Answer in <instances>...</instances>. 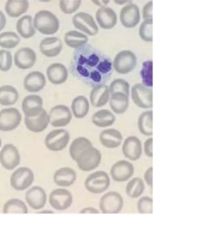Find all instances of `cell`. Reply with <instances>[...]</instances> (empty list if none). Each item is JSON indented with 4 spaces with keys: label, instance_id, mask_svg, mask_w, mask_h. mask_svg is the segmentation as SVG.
Segmentation results:
<instances>
[{
    "label": "cell",
    "instance_id": "277c9868",
    "mask_svg": "<svg viewBox=\"0 0 222 250\" xmlns=\"http://www.w3.org/2000/svg\"><path fill=\"white\" fill-rule=\"evenodd\" d=\"M110 185V178L104 171L93 172L84 181V187L93 194H101L108 190Z\"/></svg>",
    "mask_w": 222,
    "mask_h": 250
},
{
    "label": "cell",
    "instance_id": "ee69618b",
    "mask_svg": "<svg viewBox=\"0 0 222 250\" xmlns=\"http://www.w3.org/2000/svg\"><path fill=\"white\" fill-rule=\"evenodd\" d=\"M81 4V0H60L59 7L64 14H72L77 11Z\"/></svg>",
    "mask_w": 222,
    "mask_h": 250
},
{
    "label": "cell",
    "instance_id": "484cf974",
    "mask_svg": "<svg viewBox=\"0 0 222 250\" xmlns=\"http://www.w3.org/2000/svg\"><path fill=\"white\" fill-rule=\"evenodd\" d=\"M77 173L72 168L63 167L58 169L53 175V181L59 187L66 188L76 182Z\"/></svg>",
    "mask_w": 222,
    "mask_h": 250
},
{
    "label": "cell",
    "instance_id": "83f0119b",
    "mask_svg": "<svg viewBox=\"0 0 222 250\" xmlns=\"http://www.w3.org/2000/svg\"><path fill=\"white\" fill-rule=\"evenodd\" d=\"M24 122L29 131L34 133L42 132L46 129L49 124L48 114L44 109L41 113L35 117H29L25 116Z\"/></svg>",
    "mask_w": 222,
    "mask_h": 250
},
{
    "label": "cell",
    "instance_id": "836d02e7",
    "mask_svg": "<svg viewBox=\"0 0 222 250\" xmlns=\"http://www.w3.org/2000/svg\"><path fill=\"white\" fill-rule=\"evenodd\" d=\"M88 40L87 35L85 33L76 30H71L64 35V41L68 47L77 49L87 44Z\"/></svg>",
    "mask_w": 222,
    "mask_h": 250
},
{
    "label": "cell",
    "instance_id": "f1b7e54d",
    "mask_svg": "<svg viewBox=\"0 0 222 250\" xmlns=\"http://www.w3.org/2000/svg\"><path fill=\"white\" fill-rule=\"evenodd\" d=\"M109 106L116 114H123L127 110L129 99V96L122 92L111 94L109 99Z\"/></svg>",
    "mask_w": 222,
    "mask_h": 250
},
{
    "label": "cell",
    "instance_id": "52a82bcc",
    "mask_svg": "<svg viewBox=\"0 0 222 250\" xmlns=\"http://www.w3.org/2000/svg\"><path fill=\"white\" fill-rule=\"evenodd\" d=\"M124 199L120 193L110 191L105 193L100 199L99 211L103 214H118L124 207Z\"/></svg>",
    "mask_w": 222,
    "mask_h": 250
},
{
    "label": "cell",
    "instance_id": "681fc988",
    "mask_svg": "<svg viewBox=\"0 0 222 250\" xmlns=\"http://www.w3.org/2000/svg\"><path fill=\"white\" fill-rule=\"evenodd\" d=\"M153 167L150 166L145 170L144 175V179L145 182L150 188L153 187Z\"/></svg>",
    "mask_w": 222,
    "mask_h": 250
},
{
    "label": "cell",
    "instance_id": "5b68a950",
    "mask_svg": "<svg viewBox=\"0 0 222 250\" xmlns=\"http://www.w3.org/2000/svg\"><path fill=\"white\" fill-rule=\"evenodd\" d=\"M131 96L134 104L142 109L153 108V89L143 84H134L131 89Z\"/></svg>",
    "mask_w": 222,
    "mask_h": 250
},
{
    "label": "cell",
    "instance_id": "3957f363",
    "mask_svg": "<svg viewBox=\"0 0 222 250\" xmlns=\"http://www.w3.org/2000/svg\"><path fill=\"white\" fill-rule=\"evenodd\" d=\"M102 153L93 145L83 151L75 160L79 169L84 172L95 170L102 162Z\"/></svg>",
    "mask_w": 222,
    "mask_h": 250
},
{
    "label": "cell",
    "instance_id": "7402d4cb",
    "mask_svg": "<svg viewBox=\"0 0 222 250\" xmlns=\"http://www.w3.org/2000/svg\"><path fill=\"white\" fill-rule=\"evenodd\" d=\"M100 144L107 149H116L123 143V135L115 129H107L101 132L99 136Z\"/></svg>",
    "mask_w": 222,
    "mask_h": 250
},
{
    "label": "cell",
    "instance_id": "d6986e66",
    "mask_svg": "<svg viewBox=\"0 0 222 250\" xmlns=\"http://www.w3.org/2000/svg\"><path fill=\"white\" fill-rule=\"evenodd\" d=\"M26 200L29 206L33 210H40L46 205L47 195L42 187L34 186L26 192Z\"/></svg>",
    "mask_w": 222,
    "mask_h": 250
},
{
    "label": "cell",
    "instance_id": "30bf717a",
    "mask_svg": "<svg viewBox=\"0 0 222 250\" xmlns=\"http://www.w3.org/2000/svg\"><path fill=\"white\" fill-rule=\"evenodd\" d=\"M72 115L71 110L67 106L56 105L50 110L48 114L49 124L56 128L67 126L72 121Z\"/></svg>",
    "mask_w": 222,
    "mask_h": 250
},
{
    "label": "cell",
    "instance_id": "d6a6232c",
    "mask_svg": "<svg viewBox=\"0 0 222 250\" xmlns=\"http://www.w3.org/2000/svg\"><path fill=\"white\" fill-rule=\"evenodd\" d=\"M29 6L27 0H8L5 6V10L9 17L17 18L26 13Z\"/></svg>",
    "mask_w": 222,
    "mask_h": 250
},
{
    "label": "cell",
    "instance_id": "ffe728a7",
    "mask_svg": "<svg viewBox=\"0 0 222 250\" xmlns=\"http://www.w3.org/2000/svg\"><path fill=\"white\" fill-rule=\"evenodd\" d=\"M95 19L99 26L104 29L113 28L117 24V14L109 7H100L95 13Z\"/></svg>",
    "mask_w": 222,
    "mask_h": 250
},
{
    "label": "cell",
    "instance_id": "7dc6e473",
    "mask_svg": "<svg viewBox=\"0 0 222 250\" xmlns=\"http://www.w3.org/2000/svg\"><path fill=\"white\" fill-rule=\"evenodd\" d=\"M142 18L144 20L153 19V1L150 0L146 3L142 9Z\"/></svg>",
    "mask_w": 222,
    "mask_h": 250
},
{
    "label": "cell",
    "instance_id": "6f0895ef",
    "mask_svg": "<svg viewBox=\"0 0 222 250\" xmlns=\"http://www.w3.org/2000/svg\"><path fill=\"white\" fill-rule=\"evenodd\" d=\"M2 140H1V138H0V147H1V146H2Z\"/></svg>",
    "mask_w": 222,
    "mask_h": 250
},
{
    "label": "cell",
    "instance_id": "1f68e13d",
    "mask_svg": "<svg viewBox=\"0 0 222 250\" xmlns=\"http://www.w3.org/2000/svg\"><path fill=\"white\" fill-rule=\"evenodd\" d=\"M90 110V102L83 95H79L74 98L72 102L71 111L77 119H83L87 115Z\"/></svg>",
    "mask_w": 222,
    "mask_h": 250
},
{
    "label": "cell",
    "instance_id": "d590c367",
    "mask_svg": "<svg viewBox=\"0 0 222 250\" xmlns=\"http://www.w3.org/2000/svg\"><path fill=\"white\" fill-rule=\"evenodd\" d=\"M138 128L140 132L145 136H153V111L147 110L142 112L138 117Z\"/></svg>",
    "mask_w": 222,
    "mask_h": 250
},
{
    "label": "cell",
    "instance_id": "6da1fadb",
    "mask_svg": "<svg viewBox=\"0 0 222 250\" xmlns=\"http://www.w3.org/2000/svg\"><path fill=\"white\" fill-rule=\"evenodd\" d=\"M73 52L71 70L79 80L94 87L109 80L113 67L109 56L87 44Z\"/></svg>",
    "mask_w": 222,
    "mask_h": 250
},
{
    "label": "cell",
    "instance_id": "5bb4252c",
    "mask_svg": "<svg viewBox=\"0 0 222 250\" xmlns=\"http://www.w3.org/2000/svg\"><path fill=\"white\" fill-rule=\"evenodd\" d=\"M134 173V167L131 162L125 160H118L112 166L110 170L111 178L117 182L129 181Z\"/></svg>",
    "mask_w": 222,
    "mask_h": 250
},
{
    "label": "cell",
    "instance_id": "11a10c76",
    "mask_svg": "<svg viewBox=\"0 0 222 250\" xmlns=\"http://www.w3.org/2000/svg\"><path fill=\"white\" fill-rule=\"evenodd\" d=\"M41 213H53V211H42V212H40Z\"/></svg>",
    "mask_w": 222,
    "mask_h": 250
},
{
    "label": "cell",
    "instance_id": "bcb514c9",
    "mask_svg": "<svg viewBox=\"0 0 222 250\" xmlns=\"http://www.w3.org/2000/svg\"><path fill=\"white\" fill-rule=\"evenodd\" d=\"M13 65V56L9 50H0V70L3 72L11 69Z\"/></svg>",
    "mask_w": 222,
    "mask_h": 250
},
{
    "label": "cell",
    "instance_id": "e0dca14e",
    "mask_svg": "<svg viewBox=\"0 0 222 250\" xmlns=\"http://www.w3.org/2000/svg\"><path fill=\"white\" fill-rule=\"evenodd\" d=\"M20 162V155L17 148L13 144H6L0 151V163L7 170H13Z\"/></svg>",
    "mask_w": 222,
    "mask_h": 250
},
{
    "label": "cell",
    "instance_id": "ba28073f",
    "mask_svg": "<svg viewBox=\"0 0 222 250\" xmlns=\"http://www.w3.org/2000/svg\"><path fill=\"white\" fill-rule=\"evenodd\" d=\"M70 135L68 130L63 129H55L47 134L44 144L51 151L59 152L64 150L69 144Z\"/></svg>",
    "mask_w": 222,
    "mask_h": 250
},
{
    "label": "cell",
    "instance_id": "603a6c76",
    "mask_svg": "<svg viewBox=\"0 0 222 250\" xmlns=\"http://www.w3.org/2000/svg\"><path fill=\"white\" fill-rule=\"evenodd\" d=\"M63 47V41L57 37L44 38L39 44L40 52L48 58L56 57L61 52Z\"/></svg>",
    "mask_w": 222,
    "mask_h": 250
},
{
    "label": "cell",
    "instance_id": "816d5d0a",
    "mask_svg": "<svg viewBox=\"0 0 222 250\" xmlns=\"http://www.w3.org/2000/svg\"><path fill=\"white\" fill-rule=\"evenodd\" d=\"M6 23H7L6 17L5 16L4 13L2 11H0V32L4 29L5 26L6 25Z\"/></svg>",
    "mask_w": 222,
    "mask_h": 250
},
{
    "label": "cell",
    "instance_id": "f907efd6",
    "mask_svg": "<svg viewBox=\"0 0 222 250\" xmlns=\"http://www.w3.org/2000/svg\"><path fill=\"white\" fill-rule=\"evenodd\" d=\"M81 214H99L100 211H98L97 208H95L92 207H87L82 208L81 210L79 211Z\"/></svg>",
    "mask_w": 222,
    "mask_h": 250
},
{
    "label": "cell",
    "instance_id": "b9f144b4",
    "mask_svg": "<svg viewBox=\"0 0 222 250\" xmlns=\"http://www.w3.org/2000/svg\"><path fill=\"white\" fill-rule=\"evenodd\" d=\"M140 76L142 80V84L145 85L152 88L153 87V61L151 60L145 61L143 63L142 69L140 70Z\"/></svg>",
    "mask_w": 222,
    "mask_h": 250
},
{
    "label": "cell",
    "instance_id": "4fadbf2b",
    "mask_svg": "<svg viewBox=\"0 0 222 250\" xmlns=\"http://www.w3.org/2000/svg\"><path fill=\"white\" fill-rule=\"evenodd\" d=\"M22 115L15 108H7L0 111V130L10 132L16 129L22 121Z\"/></svg>",
    "mask_w": 222,
    "mask_h": 250
},
{
    "label": "cell",
    "instance_id": "60d3db41",
    "mask_svg": "<svg viewBox=\"0 0 222 250\" xmlns=\"http://www.w3.org/2000/svg\"><path fill=\"white\" fill-rule=\"evenodd\" d=\"M138 33L140 39L145 42L153 41V19L144 20L141 23Z\"/></svg>",
    "mask_w": 222,
    "mask_h": 250
},
{
    "label": "cell",
    "instance_id": "f6af8a7d",
    "mask_svg": "<svg viewBox=\"0 0 222 250\" xmlns=\"http://www.w3.org/2000/svg\"><path fill=\"white\" fill-rule=\"evenodd\" d=\"M153 199L149 196H142L139 198L137 203V210L140 214L153 213Z\"/></svg>",
    "mask_w": 222,
    "mask_h": 250
},
{
    "label": "cell",
    "instance_id": "4316f807",
    "mask_svg": "<svg viewBox=\"0 0 222 250\" xmlns=\"http://www.w3.org/2000/svg\"><path fill=\"white\" fill-rule=\"evenodd\" d=\"M46 75L48 80L52 84L60 85L67 80L68 70L63 64L54 63L47 68Z\"/></svg>",
    "mask_w": 222,
    "mask_h": 250
},
{
    "label": "cell",
    "instance_id": "c3c4849f",
    "mask_svg": "<svg viewBox=\"0 0 222 250\" xmlns=\"http://www.w3.org/2000/svg\"><path fill=\"white\" fill-rule=\"evenodd\" d=\"M153 137H150L144 141L143 145V151L145 156L148 158H150V159L153 158Z\"/></svg>",
    "mask_w": 222,
    "mask_h": 250
},
{
    "label": "cell",
    "instance_id": "ac0fdd59",
    "mask_svg": "<svg viewBox=\"0 0 222 250\" xmlns=\"http://www.w3.org/2000/svg\"><path fill=\"white\" fill-rule=\"evenodd\" d=\"M14 61L15 65L20 69H29L32 68L37 61V54L29 47L19 49L14 54Z\"/></svg>",
    "mask_w": 222,
    "mask_h": 250
},
{
    "label": "cell",
    "instance_id": "7c38bea8",
    "mask_svg": "<svg viewBox=\"0 0 222 250\" xmlns=\"http://www.w3.org/2000/svg\"><path fill=\"white\" fill-rule=\"evenodd\" d=\"M72 23L75 28L89 36H94L98 33L97 23L89 13L80 12L75 14L72 18Z\"/></svg>",
    "mask_w": 222,
    "mask_h": 250
},
{
    "label": "cell",
    "instance_id": "4dcf8cb0",
    "mask_svg": "<svg viewBox=\"0 0 222 250\" xmlns=\"http://www.w3.org/2000/svg\"><path fill=\"white\" fill-rule=\"evenodd\" d=\"M92 122L99 128H107L112 126L116 121V117L109 110L102 109L97 111L92 116Z\"/></svg>",
    "mask_w": 222,
    "mask_h": 250
},
{
    "label": "cell",
    "instance_id": "f35d334b",
    "mask_svg": "<svg viewBox=\"0 0 222 250\" xmlns=\"http://www.w3.org/2000/svg\"><path fill=\"white\" fill-rule=\"evenodd\" d=\"M4 214H27L28 208L23 201L18 199H11L7 201L3 206Z\"/></svg>",
    "mask_w": 222,
    "mask_h": 250
},
{
    "label": "cell",
    "instance_id": "2e32d148",
    "mask_svg": "<svg viewBox=\"0 0 222 250\" xmlns=\"http://www.w3.org/2000/svg\"><path fill=\"white\" fill-rule=\"evenodd\" d=\"M124 156L129 161H137L142 155V144L138 137L128 136L122 143Z\"/></svg>",
    "mask_w": 222,
    "mask_h": 250
},
{
    "label": "cell",
    "instance_id": "74e56055",
    "mask_svg": "<svg viewBox=\"0 0 222 250\" xmlns=\"http://www.w3.org/2000/svg\"><path fill=\"white\" fill-rule=\"evenodd\" d=\"M145 190V183L140 177H134L127 182L125 186V193L127 196L132 199H137L141 197Z\"/></svg>",
    "mask_w": 222,
    "mask_h": 250
},
{
    "label": "cell",
    "instance_id": "e575fe53",
    "mask_svg": "<svg viewBox=\"0 0 222 250\" xmlns=\"http://www.w3.org/2000/svg\"><path fill=\"white\" fill-rule=\"evenodd\" d=\"M19 98L17 89L11 85H4L0 87V104L9 106L15 104Z\"/></svg>",
    "mask_w": 222,
    "mask_h": 250
},
{
    "label": "cell",
    "instance_id": "8d00e7d4",
    "mask_svg": "<svg viewBox=\"0 0 222 250\" xmlns=\"http://www.w3.org/2000/svg\"><path fill=\"white\" fill-rule=\"evenodd\" d=\"M92 143L87 137L80 136L74 139L69 148V154L71 159L75 162L79 155L87 148L92 146Z\"/></svg>",
    "mask_w": 222,
    "mask_h": 250
},
{
    "label": "cell",
    "instance_id": "9a60e30c",
    "mask_svg": "<svg viewBox=\"0 0 222 250\" xmlns=\"http://www.w3.org/2000/svg\"><path fill=\"white\" fill-rule=\"evenodd\" d=\"M120 20L123 26L132 28L137 26L140 20V9L137 4L131 2L121 9Z\"/></svg>",
    "mask_w": 222,
    "mask_h": 250
},
{
    "label": "cell",
    "instance_id": "7a4b0ae2",
    "mask_svg": "<svg viewBox=\"0 0 222 250\" xmlns=\"http://www.w3.org/2000/svg\"><path fill=\"white\" fill-rule=\"evenodd\" d=\"M34 27L44 35H53L60 28V22L56 15L48 10L37 12L33 18Z\"/></svg>",
    "mask_w": 222,
    "mask_h": 250
},
{
    "label": "cell",
    "instance_id": "44dd1931",
    "mask_svg": "<svg viewBox=\"0 0 222 250\" xmlns=\"http://www.w3.org/2000/svg\"><path fill=\"white\" fill-rule=\"evenodd\" d=\"M22 108L26 117H33L41 113L43 108V99L37 95H30L22 101Z\"/></svg>",
    "mask_w": 222,
    "mask_h": 250
},
{
    "label": "cell",
    "instance_id": "db71d44e",
    "mask_svg": "<svg viewBox=\"0 0 222 250\" xmlns=\"http://www.w3.org/2000/svg\"><path fill=\"white\" fill-rule=\"evenodd\" d=\"M92 2L94 3L95 5H96V6H98L99 7L103 6V5L102 4V3H101V2L98 1V0H95H95H92Z\"/></svg>",
    "mask_w": 222,
    "mask_h": 250
},
{
    "label": "cell",
    "instance_id": "f546056e",
    "mask_svg": "<svg viewBox=\"0 0 222 250\" xmlns=\"http://www.w3.org/2000/svg\"><path fill=\"white\" fill-rule=\"evenodd\" d=\"M16 28L20 36L24 39L31 38L36 33L33 19L30 15H25L20 18L16 22Z\"/></svg>",
    "mask_w": 222,
    "mask_h": 250
},
{
    "label": "cell",
    "instance_id": "d4e9b609",
    "mask_svg": "<svg viewBox=\"0 0 222 250\" xmlns=\"http://www.w3.org/2000/svg\"><path fill=\"white\" fill-rule=\"evenodd\" d=\"M110 96L109 86L102 84L93 87L90 94V101L91 105L95 108H101L109 102Z\"/></svg>",
    "mask_w": 222,
    "mask_h": 250
},
{
    "label": "cell",
    "instance_id": "cb8c5ba5",
    "mask_svg": "<svg viewBox=\"0 0 222 250\" xmlns=\"http://www.w3.org/2000/svg\"><path fill=\"white\" fill-rule=\"evenodd\" d=\"M46 84V76L40 71L29 73L23 80L24 89L29 93H37L40 91L44 89Z\"/></svg>",
    "mask_w": 222,
    "mask_h": 250
},
{
    "label": "cell",
    "instance_id": "9c48e42d",
    "mask_svg": "<svg viewBox=\"0 0 222 250\" xmlns=\"http://www.w3.org/2000/svg\"><path fill=\"white\" fill-rule=\"evenodd\" d=\"M34 178V173L31 169L26 167H22L13 173L10 183L14 190L23 191L32 185Z\"/></svg>",
    "mask_w": 222,
    "mask_h": 250
},
{
    "label": "cell",
    "instance_id": "8992f818",
    "mask_svg": "<svg viewBox=\"0 0 222 250\" xmlns=\"http://www.w3.org/2000/svg\"><path fill=\"white\" fill-rule=\"evenodd\" d=\"M137 64V58L132 51L124 50L118 52L114 57L113 67L120 74H127L133 70Z\"/></svg>",
    "mask_w": 222,
    "mask_h": 250
},
{
    "label": "cell",
    "instance_id": "ab89813d",
    "mask_svg": "<svg viewBox=\"0 0 222 250\" xmlns=\"http://www.w3.org/2000/svg\"><path fill=\"white\" fill-rule=\"evenodd\" d=\"M20 42L19 35L14 32H5L0 33V47L12 49L17 47Z\"/></svg>",
    "mask_w": 222,
    "mask_h": 250
},
{
    "label": "cell",
    "instance_id": "8fae6325",
    "mask_svg": "<svg viewBox=\"0 0 222 250\" xmlns=\"http://www.w3.org/2000/svg\"><path fill=\"white\" fill-rule=\"evenodd\" d=\"M73 196L69 190L64 188H58L53 190L49 196V203L55 210L63 211L72 206Z\"/></svg>",
    "mask_w": 222,
    "mask_h": 250
},
{
    "label": "cell",
    "instance_id": "7bdbcfd3",
    "mask_svg": "<svg viewBox=\"0 0 222 250\" xmlns=\"http://www.w3.org/2000/svg\"><path fill=\"white\" fill-rule=\"evenodd\" d=\"M110 93L113 94L116 92H122L129 96L130 85L127 81L122 78H116L114 80L109 86Z\"/></svg>",
    "mask_w": 222,
    "mask_h": 250
},
{
    "label": "cell",
    "instance_id": "9f6ffc18",
    "mask_svg": "<svg viewBox=\"0 0 222 250\" xmlns=\"http://www.w3.org/2000/svg\"><path fill=\"white\" fill-rule=\"evenodd\" d=\"M102 2L104 3V6H107V4L109 2V1L108 0V1H106V2H105V1H104V0H103V1H102Z\"/></svg>",
    "mask_w": 222,
    "mask_h": 250
},
{
    "label": "cell",
    "instance_id": "f5cc1de1",
    "mask_svg": "<svg viewBox=\"0 0 222 250\" xmlns=\"http://www.w3.org/2000/svg\"><path fill=\"white\" fill-rule=\"evenodd\" d=\"M114 2L118 5H124L125 3L132 2V1H129V0H114Z\"/></svg>",
    "mask_w": 222,
    "mask_h": 250
}]
</instances>
